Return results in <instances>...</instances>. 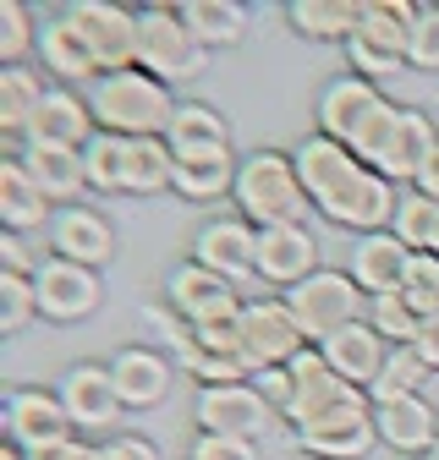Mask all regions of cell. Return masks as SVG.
<instances>
[{
	"label": "cell",
	"instance_id": "obj_39",
	"mask_svg": "<svg viewBox=\"0 0 439 460\" xmlns=\"http://www.w3.org/2000/svg\"><path fill=\"white\" fill-rule=\"evenodd\" d=\"M28 49H39L33 12L22 6V0H0V61H6V66H22Z\"/></svg>",
	"mask_w": 439,
	"mask_h": 460
},
{
	"label": "cell",
	"instance_id": "obj_9",
	"mask_svg": "<svg viewBox=\"0 0 439 460\" xmlns=\"http://www.w3.org/2000/svg\"><path fill=\"white\" fill-rule=\"evenodd\" d=\"M165 302H171L193 329L203 323H231L247 302H242V285H231L226 274H214L203 263H176L165 274Z\"/></svg>",
	"mask_w": 439,
	"mask_h": 460
},
{
	"label": "cell",
	"instance_id": "obj_3",
	"mask_svg": "<svg viewBox=\"0 0 439 460\" xmlns=\"http://www.w3.org/2000/svg\"><path fill=\"white\" fill-rule=\"evenodd\" d=\"M231 198H237L242 219L258 225V230H269V225H302L308 203H313L308 187H302V176H297V164H291V154H274V148H258V154L242 159Z\"/></svg>",
	"mask_w": 439,
	"mask_h": 460
},
{
	"label": "cell",
	"instance_id": "obj_17",
	"mask_svg": "<svg viewBox=\"0 0 439 460\" xmlns=\"http://www.w3.org/2000/svg\"><path fill=\"white\" fill-rule=\"evenodd\" d=\"M193 263L226 274L231 285L258 274V225L247 219H209L198 236H193Z\"/></svg>",
	"mask_w": 439,
	"mask_h": 460
},
{
	"label": "cell",
	"instance_id": "obj_35",
	"mask_svg": "<svg viewBox=\"0 0 439 460\" xmlns=\"http://www.w3.org/2000/svg\"><path fill=\"white\" fill-rule=\"evenodd\" d=\"M44 83L28 66H0V132L6 137H28V121L44 104Z\"/></svg>",
	"mask_w": 439,
	"mask_h": 460
},
{
	"label": "cell",
	"instance_id": "obj_13",
	"mask_svg": "<svg viewBox=\"0 0 439 460\" xmlns=\"http://www.w3.org/2000/svg\"><path fill=\"white\" fill-rule=\"evenodd\" d=\"M434 154H439V127H434V115L401 104L396 127L384 132V143H379V154L368 159V170H379L384 181H412V187H417V176L434 164Z\"/></svg>",
	"mask_w": 439,
	"mask_h": 460
},
{
	"label": "cell",
	"instance_id": "obj_51",
	"mask_svg": "<svg viewBox=\"0 0 439 460\" xmlns=\"http://www.w3.org/2000/svg\"><path fill=\"white\" fill-rule=\"evenodd\" d=\"M428 115H434V127H439V93H434V110H428Z\"/></svg>",
	"mask_w": 439,
	"mask_h": 460
},
{
	"label": "cell",
	"instance_id": "obj_29",
	"mask_svg": "<svg viewBox=\"0 0 439 460\" xmlns=\"http://www.w3.org/2000/svg\"><path fill=\"white\" fill-rule=\"evenodd\" d=\"M39 55H44V72L49 77H61V83H99V61H94V49L83 44V33L67 22V17H55L39 28Z\"/></svg>",
	"mask_w": 439,
	"mask_h": 460
},
{
	"label": "cell",
	"instance_id": "obj_26",
	"mask_svg": "<svg viewBox=\"0 0 439 460\" xmlns=\"http://www.w3.org/2000/svg\"><path fill=\"white\" fill-rule=\"evenodd\" d=\"M291 164H297V176H302V187H308V198L318 203V198H329L352 170L363 164L346 143H336V137H324V132H313V137H302L297 148H291Z\"/></svg>",
	"mask_w": 439,
	"mask_h": 460
},
{
	"label": "cell",
	"instance_id": "obj_45",
	"mask_svg": "<svg viewBox=\"0 0 439 460\" xmlns=\"http://www.w3.org/2000/svg\"><path fill=\"white\" fill-rule=\"evenodd\" d=\"M253 389L286 417V406H291V367H264V373H253Z\"/></svg>",
	"mask_w": 439,
	"mask_h": 460
},
{
	"label": "cell",
	"instance_id": "obj_15",
	"mask_svg": "<svg viewBox=\"0 0 439 460\" xmlns=\"http://www.w3.org/2000/svg\"><path fill=\"white\" fill-rule=\"evenodd\" d=\"M286 367H291V406H286V422H291V428H308L313 417L336 411L341 400H352V394H368V389L346 384V378H341L336 367H329L318 345H308V351H297V357H291Z\"/></svg>",
	"mask_w": 439,
	"mask_h": 460
},
{
	"label": "cell",
	"instance_id": "obj_19",
	"mask_svg": "<svg viewBox=\"0 0 439 460\" xmlns=\"http://www.w3.org/2000/svg\"><path fill=\"white\" fill-rule=\"evenodd\" d=\"M308 274H318V236L308 225H269V230H258V279L291 291V285H302Z\"/></svg>",
	"mask_w": 439,
	"mask_h": 460
},
{
	"label": "cell",
	"instance_id": "obj_6",
	"mask_svg": "<svg viewBox=\"0 0 439 460\" xmlns=\"http://www.w3.org/2000/svg\"><path fill=\"white\" fill-rule=\"evenodd\" d=\"M148 77L171 83H193L209 66V49L193 39V28L182 22V6H143V61Z\"/></svg>",
	"mask_w": 439,
	"mask_h": 460
},
{
	"label": "cell",
	"instance_id": "obj_50",
	"mask_svg": "<svg viewBox=\"0 0 439 460\" xmlns=\"http://www.w3.org/2000/svg\"><path fill=\"white\" fill-rule=\"evenodd\" d=\"M0 460H28V455H22V449H17V444L6 438V449H0Z\"/></svg>",
	"mask_w": 439,
	"mask_h": 460
},
{
	"label": "cell",
	"instance_id": "obj_14",
	"mask_svg": "<svg viewBox=\"0 0 439 460\" xmlns=\"http://www.w3.org/2000/svg\"><path fill=\"white\" fill-rule=\"evenodd\" d=\"M198 433H226V438H258L274 417V406L247 384H214V389H198Z\"/></svg>",
	"mask_w": 439,
	"mask_h": 460
},
{
	"label": "cell",
	"instance_id": "obj_4",
	"mask_svg": "<svg viewBox=\"0 0 439 460\" xmlns=\"http://www.w3.org/2000/svg\"><path fill=\"white\" fill-rule=\"evenodd\" d=\"M61 17L83 33V44L94 49L104 77L110 72H132L143 61V12H127L116 0H72Z\"/></svg>",
	"mask_w": 439,
	"mask_h": 460
},
{
	"label": "cell",
	"instance_id": "obj_31",
	"mask_svg": "<svg viewBox=\"0 0 439 460\" xmlns=\"http://www.w3.org/2000/svg\"><path fill=\"white\" fill-rule=\"evenodd\" d=\"M182 22L193 28V39L203 49H231L247 39V6H237V0H182Z\"/></svg>",
	"mask_w": 439,
	"mask_h": 460
},
{
	"label": "cell",
	"instance_id": "obj_30",
	"mask_svg": "<svg viewBox=\"0 0 439 460\" xmlns=\"http://www.w3.org/2000/svg\"><path fill=\"white\" fill-rule=\"evenodd\" d=\"M0 219H6V230H39V225H49L55 214H49V198H44V187L28 176V164L22 159H0Z\"/></svg>",
	"mask_w": 439,
	"mask_h": 460
},
{
	"label": "cell",
	"instance_id": "obj_38",
	"mask_svg": "<svg viewBox=\"0 0 439 460\" xmlns=\"http://www.w3.org/2000/svg\"><path fill=\"white\" fill-rule=\"evenodd\" d=\"M368 323H373L384 340H390V345H412L417 329H423V318L407 307L401 291H390V296H368Z\"/></svg>",
	"mask_w": 439,
	"mask_h": 460
},
{
	"label": "cell",
	"instance_id": "obj_43",
	"mask_svg": "<svg viewBox=\"0 0 439 460\" xmlns=\"http://www.w3.org/2000/svg\"><path fill=\"white\" fill-rule=\"evenodd\" d=\"M407 66H417V72H439V0H434V6H417L412 44H407Z\"/></svg>",
	"mask_w": 439,
	"mask_h": 460
},
{
	"label": "cell",
	"instance_id": "obj_53",
	"mask_svg": "<svg viewBox=\"0 0 439 460\" xmlns=\"http://www.w3.org/2000/svg\"><path fill=\"white\" fill-rule=\"evenodd\" d=\"M434 164H439V154H434Z\"/></svg>",
	"mask_w": 439,
	"mask_h": 460
},
{
	"label": "cell",
	"instance_id": "obj_18",
	"mask_svg": "<svg viewBox=\"0 0 439 460\" xmlns=\"http://www.w3.org/2000/svg\"><path fill=\"white\" fill-rule=\"evenodd\" d=\"M49 247L55 258L67 263H83V269H99L116 258V230H110V219L88 203H72V208H55L49 219Z\"/></svg>",
	"mask_w": 439,
	"mask_h": 460
},
{
	"label": "cell",
	"instance_id": "obj_49",
	"mask_svg": "<svg viewBox=\"0 0 439 460\" xmlns=\"http://www.w3.org/2000/svg\"><path fill=\"white\" fill-rule=\"evenodd\" d=\"M33 460H99V444H83V438H67V444H55Z\"/></svg>",
	"mask_w": 439,
	"mask_h": 460
},
{
	"label": "cell",
	"instance_id": "obj_11",
	"mask_svg": "<svg viewBox=\"0 0 439 460\" xmlns=\"http://www.w3.org/2000/svg\"><path fill=\"white\" fill-rule=\"evenodd\" d=\"M72 433L77 428H72V417H67V406H61V394H55V389L22 384V389L6 394V438L28 460L44 455V449H55V444H67Z\"/></svg>",
	"mask_w": 439,
	"mask_h": 460
},
{
	"label": "cell",
	"instance_id": "obj_28",
	"mask_svg": "<svg viewBox=\"0 0 439 460\" xmlns=\"http://www.w3.org/2000/svg\"><path fill=\"white\" fill-rule=\"evenodd\" d=\"M237 170L242 159L231 148H209V154H176V192L193 203H214L237 192Z\"/></svg>",
	"mask_w": 439,
	"mask_h": 460
},
{
	"label": "cell",
	"instance_id": "obj_10",
	"mask_svg": "<svg viewBox=\"0 0 439 460\" xmlns=\"http://www.w3.org/2000/svg\"><path fill=\"white\" fill-rule=\"evenodd\" d=\"M297 444L318 460H363L373 444H379V428H373V400L368 394H352L341 400L336 411L313 417L308 428H291Z\"/></svg>",
	"mask_w": 439,
	"mask_h": 460
},
{
	"label": "cell",
	"instance_id": "obj_52",
	"mask_svg": "<svg viewBox=\"0 0 439 460\" xmlns=\"http://www.w3.org/2000/svg\"><path fill=\"white\" fill-rule=\"evenodd\" d=\"M423 460H439V444H434V449H428V455H423Z\"/></svg>",
	"mask_w": 439,
	"mask_h": 460
},
{
	"label": "cell",
	"instance_id": "obj_2",
	"mask_svg": "<svg viewBox=\"0 0 439 460\" xmlns=\"http://www.w3.org/2000/svg\"><path fill=\"white\" fill-rule=\"evenodd\" d=\"M396 115H401V104H390V99L379 93V83H368L357 72L324 83V93H318V132L346 143L363 164L379 154L384 132L396 127Z\"/></svg>",
	"mask_w": 439,
	"mask_h": 460
},
{
	"label": "cell",
	"instance_id": "obj_27",
	"mask_svg": "<svg viewBox=\"0 0 439 460\" xmlns=\"http://www.w3.org/2000/svg\"><path fill=\"white\" fill-rule=\"evenodd\" d=\"M176 187V154L165 137H121V192L154 198Z\"/></svg>",
	"mask_w": 439,
	"mask_h": 460
},
{
	"label": "cell",
	"instance_id": "obj_1",
	"mask_svg": "<svg viewBox=\"0 0 439 460\" xmlns=\"http://www.w3.org/2000/svg\"><path fill=\"white\" fill-rule=\"evenodd\" d=\"M88 104H94L99 132H116V137H165L176 121V93L159 77H148L143 66L99 77L88 88Z\"/></svg>",
	"mask_w": 439,
	"mask_h": 460
},
{
	"label": "cell",
	"instance_id": "obj_32",
	"mask_svg": "<svg viewBox=\"0 0 439 460\" xmlns=\"http://www.w3.org/2000/svg\"><path fill=\"white\" fill-rule=\"evenodd\" d=\"M412 22H417V6L412 0H363V22L352 39L384 49V55H401L407 61V44H412Z\"/></svg>",
	"mask_w": 439,
	"mask_h": 460
},
{
	"label": "cell",
	"instance_id": "obj_20",
	"mask_svg": "<svg viewBox=\"0 0 439 460\" xmlns=\"http://www.w3.org/2000/svg\"><path fill=\"white\" fill-rule=\"evenodd\" d=\"M318 351H324V362L336 367L346 384L373 389V384H379V373H384V362H390V340H384L368 318H357V323H346L341 334H329Z\"/></svg>",
	"mask_w": 439,
	"mask_h": 460
},
{
	"label": "cell",
	"instance_id": "obj_25",
	"mask_svg": "<svg viewBox=\"0 0 439 460\" xmlns=\"http://www.w3.org/2000/svg\"><path fill=\"white\" fill-rule=\"evenodd\" d=\"M28 164V176L44 187L49 203H77V192L88 187V164H83V148H49V143H22L17 154Z\"/></svg>",
	"mask_w": 439,
	"mask_h": 460
},
{
	"label": "cell",
	"instance_id": "obj_23",
	"mask_svg": "<svg viewBox=\"0 0 439 460\" xmlns=\"http://www.w3.org/2000/svg\"><path fill=\"white\" fill-rule=\"evenodd\" d=\"M373 428H379V444H390L396 455H428L439 444V411L423 394H401V400L373 406Z\"/></svg>",
	"mask_w": 439,
	"mask_h": 460
},
{
	"label": "cell",
	"instance_id": "obj_24",
	"mask_svg": "<svg viewBox=\"0 0 439 460\" xmlns=\"http://www.w3.org/2000/svg\"><path fill=\"white\" fill-rule=\"evenodd\" d=\"M407 263H412V247L396 236V230H373V236H363L352 247V269L346 274L363 285V296H390V291H401Z\"/></svg>",
	"mask_w": 439,
	"mask_h": 460
},
{
	"label": "cell",
	"instance_id": "obj_44",
	"mask_svg": "<svg viewBox=\"0 0 439 460\" xmlns=\"http://www.w3.org/2000/svg\"><path fill=\"white\" fill-rule=\"evenodd\" d=\"M187 460H258L253 438H226V433H198Z\"/></svg>",
	"mask_w": 439,
	"mask_h": 460
},
{
	"label": "cell",
	"instance_id": "obj_21",
	"mask_svg": "<svg viewBox=\"0 0 439 460\" xmlns=\"http://www.w3.org/2000/svg\"><path fill=\"white\" fill-rule=\"evenodd\" d=\"M110 378H116V394L127 411H148L159 406L165 394H171V362H165L154 345H121L116 357H110Z\"/></svg>",
	"mask_w": 439,
	"mask_h": 460
},
{
	"label": "cell",
	"instance_id": "obj_5",
	"mask_svg": "<svg viewBox=\"0 0 439 460\" xmlns=\"http://www.w3.org/2000/svg\"><path fill=\"white\" fill-rule=\"evenodd\" d=\"M286 307H291L297 329L308 334V345H324L329 334H341L346 323L363 318V285L341 269H318L286 291Z\"/></svg>",
	"mask_w": 439,
	"mask_h": 460
},
{
	"label": "cell",
	"instance_id": "obj_8",
	"mask_svg": "<svg viewBox=\"0 0 439 460\" xmlns=\"http://www.w3.org/2000/svg\"><path fill=\"white\" fill-rule=\"evenodd\" d=\"M237 340H242V362L247 373H264V367H286L297 351H308V334L297 329L286 296H264V302H247L242 318H237Z\"/></svg>",
	"mask_w": 439,
	"mask_h": 460
},
{
	"label": "cell",
	"instance_id": "obj_46",
	"mask_svg": "<svg viewBox=\"0 0 439 460\" xmlns=\"http://www.w3.org/2000/svg\"><path fill=\"white\" fill-rule=\"evenodd\" d=\"M99 460H159V449L143 433H116V438L99 444Z\"/></svg>",
	"mask_w": 439,
	"mask_h": 460
},
{
	"label": "cell",
	"instance_id": "obj_7",
	"mask_svg": "<svg viewBox=\"0 0 439 460\" xmlns=\"http://www.w3.org/2000/svg\"><path fill=\"white\" fill-rule=\"evenodd\" d=\"M329 225H341V230H357V236H373V230H390L396 225V208H401V192H396V181H384L379 170H368V164H357L352 176L329 192V198H318L313 203Z\"/></svg>",
	"mask_w": 439,
	"mask_h": 460
},
{
	"label": "cell",
	"instance_id": "obj_36",
	"mask_svg": "<svg viewBox=\"0 0 439 460\" xmlns=\"http://www.w3.org/2000/svg\"><path fill=\"white\" fill-rule=\"evenodd\" d=\"M428 373H434V367L412 351V345H390V362H384L379 384L368 389V400H373V406H384V400H401V394H423Z\"/></svg>",
	"mask_w": 439,
	"mask_h": 460
},
{
	"label": "cell",
	"instance_id": "obj_34",
	"mask_svg": "<svg viewBox=\"0 0 439 460\" xmlns=\"http://www.w3.org/2000/svg\"><path fill=\"white\" fill-rule=\"evenodd\" d=\"M171 154H209V148H231V127L214 104H176V121L165 132Z\"/></svg>",
	"mask_w": 439,
	"mask_h": 460
},
{
	"label": "cell",
	"instance_id": "obj_16",
	"mask_svg": "<svg viewBox=\"0 0 439 460\" xmlns=\"http://www.w3.org/2000/svg\"><path fill=\"white\" fill-rule=\"evenodd\" d=\"M61 406H67V417H72V428H88V433H110L121 422V394H116V378H110V367H99V362H77V367H67V378H61Z\"/></svg>",
	"mask_w": 439,
	"mask_h": 460
},
{
	"label": "cell",
	"instance_id": "obj_47",
	"mask_svg": "<svg viewBox=\"0 0 439 460\" xmlns=\"http://www.w3.org/2000/svg\"><path fill=\"white\" fill-rule=\"evenodd\" d=\"M0 263H6V274H33V269H39V263L28 258V247H22L17 230H6V236H0Z\"/></svg>",
	"mask_w": 439,
	"mask_h": 460
},
{
	"label": "cell",
	"instance_id": "obj_22",
	"mask_svg": "<svg viewBox=\"0 0 439 460\" xmlns=\"http://www.w3.org/2000/svg\"><path fill=\"white\" fill-rule=\"evenodd\" d=\"M99 121H94V104L88 99H77L72 88H49L44 93V104H39V115L28 121V137L22 143H49V148H88L99 132H94Z\"/></svg>",
	"mask_w": 439,
	"mask_h": 460
},
{
	"label": "cell",
	"instance_id": "obj_40",
	"mask_svg": "<svg viewBox=\"0 0 439 460\" xmlns=\"http://www.w3.org/2000/svg\"><path fill=\"white\" fill-rule=\"evenodd\" d=\"M401 296L417 318H434L439 313V252H412L407 263V279H401Z\"/></svg>",
	"mask_w": 439,
	"mask_h": 460
},
{
	"label": "cell",
	"instance_id": "obj_12",
	"mask_svg": "<svg viewBox=\"0 0 439 460\" xmlns=\"http://www.w3.org/2000/svg\"><path fill=\"white\" fill-rule=\"evenodd\" d=\"M33 291H39V318H49V323H77V318H94V313H99V302H104L99 269L67 263V258H44V263L33 269Z\"/></svg>",
	"mask_w": 439,
	"mask_h": 460
},
{
	"label": "cell",
	"instance_id": "obj_48",
	"mask_svg": "<svg viewBox=\"0 0 439 460\" xmlns=\"http://www.w3.org/2000/svg\"><path fill=\"white\" fill-rule=\"evenodd\" d=\"M412 351L439 373V313H434V318H423V329H417V340H412Z\"/></svg>",
	"mask_w": 439,
	"mask_h": 460
},
{
	"label": "cell",
	"instance_id": "obj_33",
	"mask_svg": "<svg viewBox=\"0 0 439 460\" xmlns=\"http://www.w3.org/2000/svg\"><path fill=\"white\" fill-rule=\"evenodd\" d=\"M286 22L302 33V39H329V44H346L363 22V0H291L286 6Z\"/></svg>",
	"mask_w": 439,
	"mask_h": 460
},
{
	"label": "cell",
	"instance_id": "obj_41",
	"mask_svg": "<svg viewBox=\"0 0 439 460\" xmlns=\"http://www.w3.org/2000/svg\"><path fill=\"white\" fill-rule=\"evenodd\" d=\"M33 313H39L33 274H6L0 269V334H17Z\"/></svg>",
	"mask_w": 439,
	"mask_h": 460
},
{
	"label": "cell",
	"instance_id": "obj_42",
	"mask_svg": "<svg viewBox=\"0 0 439 460\" xmlns=\"http://www.w3.org/2000/svg\"><path fill=\"white\" fill-rule=\"evenodd\" d=\"M83 164H88V187L94 192H121V137L116 132H99L83 148Z\"/></svg>",
	"mask_w": 439,
	"mask_h": 460
},
{
	"label": "cell",
	"instance_id": "obj_37",
	"mask_svg": "<svg viewBox=\"0 0 439 460\" xmlns=\"http://www.w3.org/2000/svg\"><path fill=\"white\" fill-rule=\"evenodd\" d=\"M390 230H396L412 252H434V242H439V203L423 198L417 187L401 192V208H396V225H390Z\"/></svg>",
	"mask_w": 439,
	"mask_h": 460
}]
</instances>
